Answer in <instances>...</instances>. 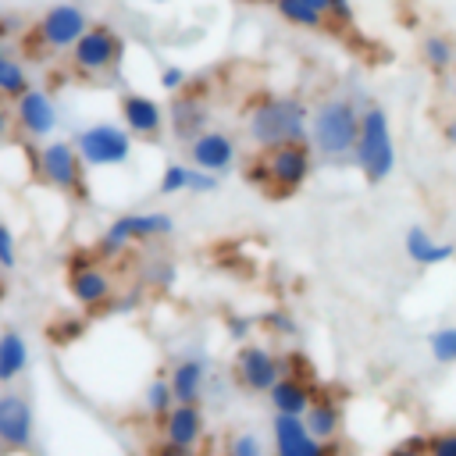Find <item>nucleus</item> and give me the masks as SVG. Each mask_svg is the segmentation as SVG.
<instances>
[{
    "instance_id": "1",
    "label": "nucleus",
    "mask_w": 456,
    "mask_h": 456,
    "mask_svg": "<svg viewBox=\"0 0 456 456\" xmlns=\"http://www.w3.org/2000/svg\"><path fill=\"white\" fill-rule=\"evenodd\" d=\"M246 132L260 150L310 142V107L299 96H260L246 114Z\"/></svg>"
},
{
    "instance_id": "2",
    "label": "nucleus",
    "mask_w": 456,
    "mask_h": 456,
    "mask_svg": "<svg viewBox=\"0 0 456 456\" xmlns=\"http://www.w3.org/2000/svg\"><path fill=\"white\" fill-rule=\"evenodd\" d=\"M360 114L353 100L346 96H328L310 110V146L314 153L328 157V160H342L353 157L356 135H360Z\"/></svg>"
},
{
    "instance_id": "3",
    "label": "nucleus",
    "mask_w": 456,
    "mask_h": 456,
    "mask_svg": "<svg viewBox=\"0 0 456 456\" xmlns=\"http://www.w3.org/2000/svg\"><path fill=\"white\" fill-rule=\"evenodd\" d=\"M360 175L378 185L385 182L392 171H395V139H392V121H388V110L370 103L363 107L360 114V135H356V146H353V157H349Z\"/></svg>"
},
{
    "instance_id": "4",
    "label": "nucleus",
    "mask_w": 456,
    "mask_h": 456,
    "mask_svg": "<svg viewBox=\"0 0 456 456\" xmlns=\"http://www.w3.org/2000/svg\"><path fill=\"white\" fill-rule=\"evenodd\" d=\"M310 171H314V146L310 142H281V146L264 150L260 164L249 167V182H264L267 192L289 196V192L303 189Z\"/></svg>"
},
{
    "instance_id": "5",
    "label": "nucleus",
    "mask_w": 456,
    "mask_h": 456,
    "mask_svg": "<svg viewBox=\"0 0 456 456\" xmlns=\"http://www.w3.org/2000/svg\"><path fill=\"white\" fill-rule=\"evenodd\" d=\"M125 57V39L114 25L107 21H93L78 43L68 50V61H71V71L82 75V78H100V75H110Z\"/></svg>"
},
{
    "instance_id": "6",
    "label": "nucleus",
    "mask_w": 456,
    "mask_h": 456,
    "mask_svg": "<svg viewBox=\"0 0 456 456\" xmlns=\"http://www.w3.org/2000/svg\"><path fill=\"white\" fill-rule=\"evenodd\" d=\"M89 25H93V18H89V11H86L82 4H75V0H57V4H50V7L36 18L32 39H36V46L46 50V53H68Z\"/></svg>"
},
{
    "instance_id": "7",
    "label": "nucleus",
    "mask_w": 456,
    "mask_h": 456,
    "mask_svg": "<svg viewBox=\"0 0 456 456\" xmlns=\"http://www.w3.org/2000/svg\"><path fill=\"white\" fill-rule=\"evenodd\" d=\"M175 232V217L164 210H135V214H121L114 217L103 235H100V256H114L121 249H128L132 242H150V239H164Z\"/></svg>"
},
{
    "instance_id": "8",
    "label": "nucleus",
    "mask_w": 456,
    "mask_h": 456,
    "mask_svg": "<svg viewBox=\"0 0 456 456\" xmlns=\"http://www.w3.org/2000/svg\"><path fill=\"white\" fill-rule=\"evenodd\" d=\"M132 132L114 121H93L75 135L86 167H121L132 160Z\"/></svg>"
},
{
    "instance_id": "9",
    "label": "nucleus",
    "mask_w": 456,
    "mask_h": 456,
    "mask_svg": "<svg viewBox=\"0 0 456 456\" xmlns=\"http://www.w3.org/2000/svg\"><path fill=\"white\" fill-rule=\"evenodd\" d=\"M36 175L57 189V192H82L86 185V160L75 142L68 139H50L36 150Z\"/></svg>"
},
{
    "instance_id": "10",
    "label": "nucleus",
    "mask_w": 456,
    "mask_h": 456,
    "mask_svg": "<svg viewBox=\"0 0 456 456\" xmlns=\"http://www.w3.org/2000/svg\"><path fill=\"white\" fill-rule=\"evenodd\" d=\"M232 374H235L239 388H246L253 395H267L274 388V381L281 378V360H278V353H271L260 342H242L235 349Z\"/></svg>"
},
{
    "instance_id": "11",
    "label": "nucleus",
    "mask_w": 456,
    "mask_h": 456,
    "mask_svg": "<svg viewBox=\"0 0 456 456\" xmlns=\"http://www.w3.org/2000/svg\"><path fill=\"white\" fill-rule=\"evenodd\" d=\"M14 125L28 135V139H50L53 128L61 125V110L53 103V96L46 89H25L18 100H14Z\"/></svg>"
},
{
    "instance_id": "12",
    "label": "nucleus",
    "mask_w": 456,
    "mask_h": 456,
    "mask_svg": "<svg viewBox=\"0 0 456 456\" xmlns=\"http://www.w3.org/2000/svg\"><path fill=\"white\" fill-rule=\"evenodd\" d=\"M118 114H121V125L135 135V139H153L164 132L167 125V110L150 96V93H135V89H125L118 96Z\"/></svg>"
},
{
    "instance_id": "13",
    "label": "nucleus",
    "mask_w": 456,
    "mask_h": 456,
    "mask_svg": "<svg viewBox=\"0 0 456 456\" xmlns=\"http://www.w3.org/2000/svg\"><path fill=\"white\" fill-rule=\"evenodd\" d=\"M36 435L32 403L21 392H0V449H28Z\"/></svg>"
},
{
    "instance_id": "14",
    "label": "nucleus",
    "mask_w": 456,
    "mask_h": 456,
    "mask_svg": "<svg viewBox=\"0 0 456 456\" xmlns=\"http://www.w3.org/2000/svg\"><path fill=\"white\" fill-rule=\"evenodd\" d=\"M235 153H239L235 139L221 128H207L189 142V164L203 167V171H214V175H224L235 164Z\"/></svg>"
},
{
    "instance_id": "15",
    "label": "nucleus",
    "mask_w": 456,
    "mask_h": 456,
    "mask_svg": "<svg viewBox=\"0 0 456 456\" xmlns=\"http://www.w3.org/2000/svg\"><path fill=\"white\" fill-rule=\"evenodd\" d=\"M167 125L175 132V139L182 142H192L200 132L210 128V107L203 96H192V93H175V103L167 107Z\"/></svg>"
},
{
    "instance_id": "16",
    "label": "nucleus",
    "mask_w": 456,
    "mask_h": 456,
    "mask_svg": "<svg viewBox=\"0 0 456 456\" xmlns=\"http://www.w3.org/2000/svg\"><path fill=\"white\" fill-rule=\"evenodd\" d=\"M68 292H71V299H75L78 306L93 310V306H103V303L110 299L114 281H110V274H107L103 267L75 264V267L68 271Z\"/></svg>"
},
{
    "instance_id": "17",
    "label": "nucleus",
    "mask_w": 456,
    "mask_h": 456,
    "mask_svg": "<svg viewBox=\"0 0 456 456\" xmlns=\"http://www.w3.org/2000/svg\"><path fill=\"white\" fill-rule=\"evenodd\" d=\"M403 249H406V256H410L417 267H438V264L452 260V253H456L452 242L435 239L424 224H410V228H406V235H403Z\"/></svg>"
},
{
    "instance_id": "18",
    "label": "nucleus",
    "mask_w": 456,
    "mask_h": 456,
    "mask_svg": "<svg viewBox=\"0 0 456 456\" xmlns=\"http://www.w3.org/2000/svg\"><path fill=\"white\" fill-rule=\"evenodd\" d=\"M203 438V413H200V403H175L167 413H164V442H175V445H192Z\"/></svg>"
},
{
    "instance_id": "19",
    "label": "nucleus",
    "mask_w": 456,
    "mask_h": 456,
    "mask_svg": "<svg viewBox=\"0 0 456 456\" xmlns=\"http://www.w3.org/2000/svg\"><path fill=\"white\" fill-rule=\"evenodd\" d=\"M167 381H171L175 403H200V395H203V388H207V363H203L200 356H182V360L171 367Z\"/></svg>"
},
{
    "instance_id": "20",
    "label": "nucleus",
    "mask_w": 456,
    "mask_h": 456,
    "mask_svg": "<svg viewBox=\"0 0 456 456\" xmlns=\"http://www.w3.org/2000/svg\"><path fill=\"white\" fill-rule=\"evenodd\" d=\"M267 399H271L274 413L303 417V413H306V406L314 403V392H310V385H306L303 378H296V374H281V378L274 381V388L267 392Z\"/></svg>"
},
{
    "instance_id": "21",
    "label": "nucleus",
    "mask_w": 456,
    "mask_h": 456,
    "mask_svg": "<svg viewBox=\"0 0 456 456\" xmlns=\"http://www.w3.org/2000/svg\"><path fill=\"white\" fill-rule=\"evenodd\" d=\"M28 367V342L21 331L7 328L0 335V385H11Z\"/></svg>"
},
{
    "instance_id": "22",
    "label": "nucleus",
    "mask_w": 456,
    "mask_h": 456,
    "mask_svg": "<svg viewBox=\"0 0 456 456\" xmlns=\"http://www.w3.org/2000/svg\"><path fill=\"white\" fill-rule=\"evenodd\" d=\"M303 424L317 442H331L338 435V428H342V410L331 399H314L306 406V413H303Z\"/></svg>"
},
{
    "instance_id": "23",
    "label": "nucleus",
    "mask_w": 456,
    "mask_h": 456,
    "mask_svg": "<svg viewBox=\"0 0 456 456\" xmlns=\"http://www.w3.org/2000/svg\"><path fill=\"white\" fill-rule=\"evenodd\" d=\"M25 89H32V82H28V71H25V64L11 53V46H7V39L0 36V96H7V100H18Z\"/></svg>"
},
{
    "instance_id": "24",
    "label": "nucleus",
    "mask_w": 456,
    "mask_h": 456,
    "mask_svg": "<svg viewBox=\"0 0 456 456\" xmlns=\"http://www.w3.org/2000/svg\"><path fill=\"white\" fill-rule=\"evenodd\" d=\"M420 57H424V64H428L435 75H445V71L456 64V46H452L449 36H442V32H428L424 43H420Z\"/></svg>"
},
{
    "instance_id": "25",
    "label": "nucleus",
    "mask_w": 456,
    "mask_h": 456,
    "mask_svg": "<svg viewBox=\"0 0 456 456\" xmlns=\"http://www.w3.org/2000/svg\"><path fill=\"white\" fill-rule=\"evenodd\" d=\"M271 4H274V14H278L281 21H289L292 28L317 32V28L328 25V18H324L321 11H314V7H306L303 0H271Z\"/></svg>"
},
{
    "instance_id": "26",
    "label": "nucleus",
    "mask_w": 456,
    "mask_h": 456,
    "mask_svg": "<svg viewBox=\"0 0 456 456\" xmlns=\"http://www.w3.org/2000/svg\"><path fill=\"white\" fill-rule=\"evenodd\" d=\"M271 435H274V452H289V449H296V445H303L310 438L303 417H292V413H274Z\"/></svg>"
},
{
    "instance_id": "27",
    "label": "nucleus",
    "mask_w": 456,
    "mask_h": 456,
    "mask_svg": "<svg viewBox=\"0 0 456 456\" xmlns=\"http://www.w3.org/2000/svg\"><path fill=\"white\" fill-rule=\"evenodd\" d=\"M142 406L150 417H164L171 406H175V392H171V381L167 378H153L142 392Z\"/></svg>"
},
{
    "instance_id": "28",
    "label": "nucleus",
    "mask_w": 456,
    "mask_h": 456,
    "mask_svg": "<svg viewBox=\"0 0 456 456\" xmlns=\"http://www.w3.org/2000/svg\"><path fill=\"white\" fill-rule=\"evenodd\" d=\"M428 349L435 356V363H456V324H442L428 335Z\"/></svg>"
},
{
    "instance_id": "29",
    "label": "nucleus",
    "mask_w": 456,
    "mask_h": 456,
    "mask_svg": "<svg viewBox=\"0 0 456 456\" xmlns=\"http://www.w3.org/2000/svg\"><path fill=\"white\" fill-rule=\"evenodd\" d=\"M189 175H192V164H167L160 171V196H178V192H189Z\"/></svg>"
},
{
    "instance_id": "30",
    "label": "nucleus",
    "mask_w": 456,
    "mask_h": 456,
    "mask_svg": "<svg viewBox=\"0 0 456 456\" xmlns=\"http://www.w3.org/2000/svg\"><path fill=\"white\" fill-rule=\"evenodd\" d=\"M260 324H264L271 335H278V338H292V335L299 331V321H296L289 310H281V306L264 310V314H260Z\"/></svg>"
},
{
    "instance_id": "31",
    "label": "nucleus",
    "mask_w": 456,
    "mask_h": 456,
    "mask_svg": "<svg viewBox=\"0 0 456 456\" xmlns=\"http://www.w3.org/2000/svg\"><path fill=\"white\" fill-rule=\"evenodd\" d=\"M157 82H160L164 93H185V86H189V71H185V64H164L160 75H157Z\"/></svg>"
},
{
    "instance_id": "32",
    "label": "nucleus",
    "mask_w": 456,
    "mask_h": 456,
    "mask_svg": "<svg viewBox=\"0 0 456 456\" xmlns=\"http://www.w3.org/2000/svg\"><path fill=\"white\" fill-rule=\"evenodd\" d=\"M228 456H267V452H264V442H260L253 431H242V435L232 438Z\"/></svg>"
},
{
    "instance_id": "33",
    "label": "nucleus",
    "mask_w": 456,
    "mask_h": 456,
    "mask_svg": "<svg viewBox=\"0 0 456 456\" xmlns=\"http://www.w3.org/2000/svg\"><path fill=\"white\" fill-rule=\"evenodd\" d=\"M217 189H221V175L203 171V167H192V175H189V192L207 196V192H217Z\"/></svg>"
},
{
    "instance_id": "34",
    "label": "nucleus",
    "mask_w": 456,
    "mask_h": 456,
    "mask_svg": "<svg viewBox=\"0 0 456 456\" xmlns=\"http://www.w3.org/2000/svg\"><path fill=\"white\" fill-rule=\"evenodd\" d=\"M253 324H256V321H253V317H246V314H228V317H224V331H228V338H232V342H239V346H242V342H249Z\"/></svg>"
},
{
    "instance_id": "35",
    "label": "nucleus",
    "mask_w": 456,
    "mask_h": 456,
    "mask_svg": "<svg viewBox=\"0 0 456 456\" xmlns=\"http://www.w3.org/2000/svg\"><path fill=\"white\" fill-rule=\"evenodd\" d=\"M14 264H18V242H14V232L0 221V267L14 271Z\"/></svg>"
},
{
    "instance_id": "36",
    "label": "nucleus",
    "mask_w": 456,
    "mask_h": 456,
    "mask_svg": "<svg viewBox=\"0 0 456 456\" xmlns=\"http://www.w3.org/2000/svg\"><path fill=\"white\" fill-rule=\"evenodd\" d=\"M428 456H456V431H435L428 438Z\"/></svg>"
},
{
    "instance_id": "37",
    "label": "nucleus",
    "mask_w": 456,
    "mask_h": 456,
    "mask_svg": "<svg viewBox=\"0 0 456 456\" xmlns=\"http://www.w3.org/2000/svg\"><path fill=\"white\" fill-rule=\"evenodd\" d=\"M353 18H356V7H353V0H331L328 4V21L331 25H353Z\"/></svg>"
},
{
    "instance_id": "38",
    "label": "nucleus",
    "mask_w": 456,
    "mask_h": 456,
    "mask_svg": "<svg viewBox=\"0 0 456 456\" xmlns=\"http://www.w3.org/2000/svg\"><path fill=\"white\" fill-rule=\"evenodd\" d=\"M274 456H331V449H328V442H317V438L310 435L303 445H296V449H289V452H274Z\"/></svg>"
},
{
    "instance_id": "39",
    "label": "nucleus",
    "mask_w": 456,
    "mask_h": 456,
    "mask_svg": "<svg viewBox=\"0 0 456 456\" xmlns=\"http://www.w3.org/2000/svg\"><path fill=\"white\" fill-rule=\"evenodd\" d=\"M388 456H428V438H410L406 445L392 449Z\"/></svg>"
},
{
    "instance_id": "40",
    "label": "nucleus",
    "mask_w": 456,
    "mask_h": 456,
    "mask_svg": "<svg viewBox=\"0 0 456 456\" xmlns=\"http://www.w3.org/2000/svg\"><path fill=\"white\" fill-rule=\"evenodd\" d=\"M157 456H196V452H192V445H175V442H164V445L157 449Z\"/></svg>"
},
{
    "instance_id": "41",
    "label": "nucleus",
    "mask_w": 456,
    "mask_h": 456,
    "mask_svg": "<svg viewBox=\"0 0 456 456\" xmlns=\"http://www.w3.org/2000/svg\"><path fill=\"white\" fill-rule=\"evenodd\" d=\"M4 100H7V96H0V139L11 132V121H14V110H11Z\"/></svg>"
},
{
    "instance_id": "42",
    "label": "nucleus",
    "mask_w": 456,
    "mask_h": 456,
    "mask_svg": "<svg viewBox=\"0 0 456 456\" xmlns=\"http://www.w3.org/2000/svg\"><path fill=\"white\" fill-rule=\"evenodd\" d=\"M303 4H306V7H314V11H321V14L328 18V4H331V0H303Z\"/></svg>"
},
{
    "instance_id": "43",
    "label": "nucleus",
    "mask_w": 456,
    "mask_h": 456,
    "mask_svg": "<svg viewBox=\"0 0 456 456\" xmlns=\"http://www.w3.org/2000/svg\"><path fill=\"white\" fill-rule=\"evenodd\" d=\"M445 139H449V142H452V146H456V118H452V121H449V128H445Z\"/></svg>"
},
{
    "instance_id": "44",
    "label": "nucleus",
    "mask_w": 456,
    "mask_h": 456,
    "mask_svg": "<svg viewBox=\"0 0 456 456\" xmlns=\"http://www.w3.org/2000/svg\"><path fill=\"white\" fill-rule=\"evenodd\" d=\"M150 4H171V0H150Z\"/></svg>"
}]
</instances>
